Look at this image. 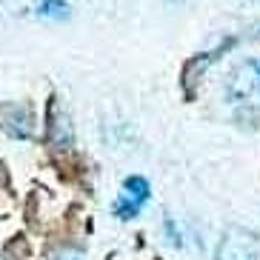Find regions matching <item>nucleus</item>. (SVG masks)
<instances>
[{
    "label": "nucleus",
    "mask_w": 260,
    "mask_h": 260,
    "mask_svg": "<svg viewBox=\"0 0 260 260\" xmlns=\"http://www.w3.org/2000/svg\"><path fill=\"white\" fill-rule=\"evenodd\" d=\"M0 260H6V257H0Z\"/></svg>",
    "instance_id": "0eeeda50"
},
{
    "label": "nucleus",
    "mask_w": 260,
    "mask_h": 260,
    "mask_svg": "<svg viewBox=\"0 0 260 260\" xmlns=\"http://www.w3.org/2000/svg\"><path fill=\"white\" fill-rule=\"evenodd\" d=\"M149 200H152V186H149V180L140 175H132L123 180V191L117 194L112 212H115L117 220H132V217H138L143 212V206Z\"/></svg>",
    "instance_id": "7ed1b4c3"
},
{
    "label": "nucleus",
    "mask_w": 260,
    "mask_h": 260,
    "mask_svg": "<svg viewBox=\"0 0 260 260\" xmlns=\"http://www.w3.org/2000/svg\"><path fill=\"white\" fill-rule=\"evenodd\" d=\"M52 260H83V254L77 252V249H72V246H63V249H57L52 254Z\"/></svg>",
    "instance_id": "39448f33"
},
{
    "label": "nucleus",
    "mask_w": 260,
    "mask_h": 260,
    "mask_svg": "<svg viewBox=\"0 0 260 260\" xmlns=\"http://www.w3.org/2000/svg\"><path fill=\"white\" fill-rule=\"evenodd\" d=\"M260 240L246 226H229L217 240V260H257Z\"/></svg>",
    "instance_id": "f03ea898"
},
{
    "label": "nucleus",
    "mask_w": 260,
    "mask_h": 260,
    "mask_svg": "<svg viewBox=\"0 0 260 260\" xmlns=\"http://www.w3.org/2000/svg\"><path fill=\"white\" fill-rule=\"evenodd\" d=\"M226 100L232 106L257 109L260 106V57L237 63L226 77Z\"/></svg>",
    "instance_id": "f257e3e1"
},
{
    "label": "nucleus",
    "mask_w": 260,
    "mask_h": 260,
    "mask_svg": "<svg viewBox=\"0 0 260 260\" xmlns=\"http://www.w3.org/2000/svg\"><path fill=\"white\" fill-rule=\"evenodd\" d=\"M38 17H46V20H66V17H69V3H66V0H40Z\"/></svg>",
    "instance_id": "20e7f679"
},
{
    "label": "nucleus",
    "mask_w": 260,
    "mask_h": 260,
    "mask_svg": "<svg viewBox=\"0 0 260 260\" xmlns=\"http://www.w3.org/2000/svg\"><path fill=\"white\" fill-rule=\"evenodd\" d=\"M163 226H166L169 243H172V246H180V243H183V240H180V229H177L175 223H172V217H166V223H163Z\"/></svg>",
    "instance_id": "423d86ee"
}]
</instances>
